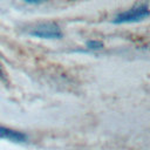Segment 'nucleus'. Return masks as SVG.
<instances>
[{"mask_svg": "<svg viewBox=\"0 0 150 150\" xmlns=\"http://www.w3.org/2000/svg\"><path fill=\"white\" fill-rule=\"evenodd\" d=\"M149 16V7L148 4H143V5H137L134 6L132 8H129L124 12H121L120 14H117L112 22L117 23V25H122V23H134V22H139L144 19H146Z\"/></svg>", "mask_w": 150, "mask_h": 150, "instance_id": "f257e3e1", "label": "nucleus"}, {"mask_svg": "<svg viewBox=\"0 0 150 150\" xmlns=\"http://www.w3.org/2000/svg\"><path fill=\"white\" fill-rule=\"evenodd\" d=\"M29 35L39 38V39H48V40H56L63 36L61 28L59 25L54 22H43L34 26L28 32Z\"/></svg>", "mask_w": 150, "mask_h": 150, "instance_id": "f03ea898", "label": "nucleus"}, {"mask_svg": "<svg viewBox=\"0 0 150 150\" xmlns=\"http://www.w3.org/2000/svg\"><path fill=\"white\" fill-rule=\"evenodd\" d=\"M0 139H6L14 143H23L26 142L27 136L21 131L0 125Z\"/></svg>", "mask_w": 150, "mask_h": 150, "instance_id": "7ed1b4c3", "label": "nucleus"}, {"mask_svg": "<svg viewBox=\"0 0 150 150\" xmlns=\"http://www.w3.org/2000/svg\"><path fill=\"white\" fill-rule=\"evenodd\" d=\"M87 48L91 49V50H98L103 48V42L98 41V40H90L87 42Z\"/></svg>", "mask_w": 150, "mask_h": 150, "instance_id": "20e7f679", "label": "nucleus"}, {"mask_svg": "<svg viewBox=\"0 0 150 150\" xmlns=\"http://www.w3.org/2000/svg\"><path fill=\"white\" fill-rule=\"evenodd\" d=\"M0 83L1 84H8V76H7V73L4 68V64L1 63V60H0Z\"/></svg>", "mask_w": 150, "mask_h": 150, "instance_id": "39448f33", "label": "nucleus"}, {"mask_svg": "<svg viewBox=\"0 0 150 150\" xmlns=\"http://www.w3.org/2000/svg\"><path fill=\"white\" fill-rule=\"evenodd\" d=\"M25 1L28 2V4H39V2H41L43 0H25Z\"/></svg>", "mask_w": 150, "mask_h": 150, "instance_id": "423d86ee", "label": "nucleus"}]
</instances>
